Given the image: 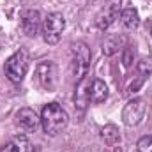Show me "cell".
Instances as JSON below:
<instances>
[{
    "label": "cell",
    "mask_w": 152,
    "mask_h": 152,
    "mask_svg": "<svg viewBox=\"0 0 152 152\" xmlns=\"http://www.w3.org/2000/svg\"><path fill=\"white\" fill-rule=\"evenodd\" d=\"M67 122H69V117H67L66 110L58 103H48L42 108L41 124H42V129H44V133L48 136L60 134L67 127Z\"/></svg>",
    "instance_id": "1"
},
{
    "label": "cell",
    "mask_w": 152,
    "mask_h": 152,
    "mask_svg": "<svg viewBox=\"0 0 152 152\" xmlns=\"http://www.w3.org/2000/svg\"><path fill=\"white\" fill-rule=\"evenodd\" d=\"M90 69V50L85 42L71 44V73L76 81L83 80Z\"/></svg>",
    "instance_id": "2"
},
{
    "label": "cell",
    "mask_w": 152,
    "mask_h": 152,
    "mask_svg": "<svg viewBox=\"0 0 152 152\" xmlns=\"http://www.w3.org/2000/svg\"><path fill=\"white\" fill-rule=\"evenodd\" d=\"M66 28V18L62 12H50L42 21V39L48 44H57Z\"/></svg>",
    "instance_id": "3"
},
{
    "label": "cell",
    "mask_w": 152,
    "mask_h": 152,
    "mask_svg": "<svg viewBox=\"0 0 152 152\" xmlns=\"http://www.w3.org/2000/svg\"><path fill=\"white\" fill-rule=\"evenodd\" d=\"M28 71V58L25 51H16L14 55H11L5 62V76L12 81V83H20Z\"/></svg>",
    "instance_id": "4"
},
{
    "label": "cell",
    "mask_w": 152,
    "mask_h": 152,
    "mask_svg": "<svg viewBox=\"0 0 152 152\" xmlns=\"http://www.w3.org/2000/svg\"><path fill=\"white\" fill-rule=\"evenodd\" d=\"M36 80H37L39 87L42 90H48V92H53L58 85V69L53 62L50 60H44L37 64L36 67Z\"/></svg>",
    "instance_id": "5"
},
{
    "label": "cell",
    "mask_w": 152,
    "mask_h": 152,
    "mask_svg": "<svg viewBox=\"0 0 152 152\" xmlns=\"http://www.w3.org/2000/svg\"><path fill=\"white\" fill-rule=\"evenodd\" d=\"M147 113V104L142 99H131L124 110H122V120L126 126H138Z\"/></svg>",
    "instance_id": "6"
},
{
    "label": "cell",
    "mask_w": 152,
    "mask_h": 152,
    "mask_svg": "<svg viewBox=\"0 0 152 152\" xmlns=\"http://www.w3.org/2000/svg\"><path fill=\"white\" fill-rule=\"evenodd\" d=\"M120 16V0H110L96 16V27L99 30H106Z\"/></svg>",
    "instance_id": "7"
},
{
    "label": "cell",
    "mask_w": 152,
    "mask_h": 152,
    "mask_svg": "<svg viewBox=\"0 0 152 152\" xmlns=\"http://www.w3.org/2000/svg\"><path fill=\"white\" fill-rule=\"evenodd\" d=\"M16 126L23 131V133H32L36 131L41 124V117H37V113L32 110V108H21L18 113H16V118H14Z\"/></svg>",
    "instance_id": "8"
},
{
    "label": "cell",
    "mask_w": 152,
    "mask_h": 152,
    "mask_svg": "<svg viewBox=\"0 0 152 152\" xmlns=\"http://www.w3.org/2000/svg\"><path fill=\"white\" fill-rule=\"evenodd\" d=\"M21 28H23V32H25L28 37H36V36H37V32L42 28L39 11L30 9V11L23 12V16H21Z\"/></svg>",
    "instance_id": "9"
},
{
    "label": "cell",
    "mask_w": 152,
    "mask_h": 152,
    "mask_svg": "<svg viewBox=\"0 0 152 152\" xmlns=\"http://www.w3.org/2000/svg\"><path fill=\"white\" fill-rule=\"evenodd\" d=\"M126 44H127L126 36H122V34H112V36L104 37V41H103V53L108 55V57L110 55H115L120 50H124Z\"/></svg>",
    "instance_id": "10"
},
{
    "label": "cell",
    "mask_w": 152,
    "mask_h": 152,
    "mask_svg": "<svg viewBox=\"0 0 152 152\" xmlns=\"http://www.w3.org/2000/svg\"><path fill=\"white\" fill-rule=\"evenodd\" d=\"M88 92H90V80L88 78L80 80L78 85H76V94H75V103L80 110H83L90 103V94Z\"/></svg>",
    "instance_id": "11"
},
{
    "label": "cell",
    "mask_w": 152,
    "mask_h": 152,
    "mask_svg": "<svg viewBox=\"0 0 152 152\" xmlns=\"http://www.w3.org/2000/svg\"><path fill=\"white\" fill-rule=\"evenodd\" d=\"M90 103L101 104L108 99V87L103 80H92L90 81Z\"/></svg>",
    "instance_id": "12"
},
{
    "label": "cell",
    "mask_w": 152,
    "mask_h": 152,
    "mask_svg": "<svg viewBox=\"0 0 152 152\" xmlns=\"http://www.w3.org/2000/svg\"><path fill=\"white\" fill-rule=\"evenodd\" d=\"M0 152H32V143L25 136H14L7 143L0 145Z\"/></svg>",
    "instance_id": "13"
},
{
    "label": "cell",
    "mask_w": 152,
    "mask_h": 152,
    "mask_svg": "<svg viewBox=\"0 0 152 152\" xmlns=\"http://www.w3.org/2000/svg\"><path fill=\"white\" fill-rule=\"evenodd\" d=\"M120 23L127 28V30H134L138 25H140V16H138V11L134 7H126L120 11Z\"/></svg>",
    "instance_id": "14"
},
{
    "label": "cell",
    "mask_w": 152,
    "mask_h": 152,
    "mask_svg": "<svg viewBox=\"0 0 152 152\" xmlns=\"http://www.w3.org/2000/svg\"><path fill=\"white\" fill-rule=\"evenodd\" d=\"M101 138L108 145H117L120 142V133H118V129L115 127L113 124H108V126H104L101 129Z\"/></svg>",
    "instance_id": "15"
},
{
    "label": "cell",
    "mask_w": 152,
    "mask_h": 152,
    "mask_svg": "<svg viewBox=\"0 0 152 152\" xmlns=\"http://www.w3.org/2000/svg\"><path fill=\"white\" fill-rule=\"evenodd\" d=\"M136 73H138V81H145L149 75L152 73V60L151 58H142L138 64H136Z\"/></svg>",
    "instance_id": "16"
},
{
    "label": "cell",
    "mask_w": 152,
    "mask_h": 152,
    "mask_svg": "<svg viewBox=\"0 0 152 152\" xmlns=\"http://www.w3.org/2000/svg\"><path fill=\"white\" fill-rule=\"evenodd\" d=\"M138 152H152V134L138 140Z\"/></svg>",
    "instance_id": "17"
},
{
    "label": "cell",
    "mask_w": 152,
    "mask_h": 152,
    "mask_svg": "<svg viewBox=\"0 0 152 152\" xmlns=\"http://www.w3.org/2000/svg\"><path fill=\"white\" fill-rule=\"evenodd\" d=\"M124 51H126V53H124V66H126V67H131V66H133V60H134V50L126 44Z\"/></svg>",
    "instance_id": "18"
},
{
    "label": "cell",
    "mask_w": 152,
    "mask_h": 152,
    "mask_svg": "<svg viewBox=\"0 0 152 152\" xmlns=\"http://www.w3.org/2000/svg\"><path fill=\"white\" fill-rule=\"evenodd\" d=\"M147 27H149V32H151V37H152V20L149 21V25H147Z\"/></svg>",
    "instance_id": "19"
}]
</instances>
